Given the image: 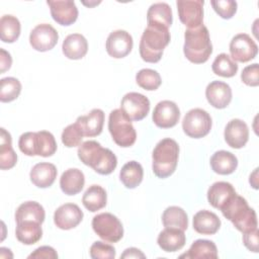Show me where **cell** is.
<instances>
[{"mask_svg": "<svg viewBox=\"0 0 259 259\" xmlns=\"http://www.w3.org/2000/svg\"><path fill=\"white\" fill-rule=\"evenodd\" d=\"M78 157L83 164L91 167L101 175H108L117 165L116 156L112 151L102 148L96 141H86L78 147Z\"/></svg>", "mask_w": 259, "mask_h": 259, "instance_id": "1", "label": "cell"}, {"mask_svg": "<svg viewBox=\"0 0 259 259\" xmlns=\"http://www.w3.org/2000/svg\"><path fill=\"white\" fill-rule=\"evenodd\" d=\"M169 28L159 24H148L140 40V56L147 63L161 60L164 49L170 42Z\"/></svg>", "mask_w": 259, "mask_h": 259, "instance_id": "2", "label": "cell"}, {"mask_svg": "<svg viewBox=\"0 0 259 259\" xmlns=\"http://www.w3.org/2000/svg\"><path fill=\"white\" fill-rule=\"evenodd\" d=\"M183 53L186 59L194 64H202L209 59L212 45L208 29L204 24L185 30Z\"/></svg>", "mask_w": 259, "mask_h": 259, "instance_id": "3", "label": "cell"}, {"mask_svg": "<svg viewBox=\"0 0 259 259\" xmlns=\"http://www.w3.org/2000/svg\"><path fill=\"white\" fill-rule=\"evenodd\" d=\"M179 146L176 141L165 138L154 148L152 154V169L159 178H167L174 173L178 163Z\"/></svg>", "mask_w": 259, "mask_h": 259, "instance_id": "4", "label": "cell"}, {"mask_svg": "<svg viewBox=\"0 0 259 259\" xmlns=\"http://www.w3.org/2000/svg\"><path fill=\"white\" fill-rule=\"evenodd\" d=\"M221 211L223 215L232 222L235 228L246 233L257 228V215L253 208L248 205L247 200L236 194L229 202H227Z\"/></svg>", "mask_w": 259, "mask_h": 259, "instance_id": "5", "label": "cell"}, {"mask_svg": "<svg viewBox=\"0 0 259 259\" xmlns=\"http://www.w3.org/2000/svg\"><path fill=\"white\" fill-rule=\"evenodd\" d=\"M19 150L26 156L51 157L57 151V143L53 134L47 131L27 132L20 136Z\"/></svg>", "mask_w": 259, "mask_h": 259, "instance_id": "6", "label": "cell"}, {"mask_svg": "<svg viewBox=\"0 0 259 259\" xmlns=\"http://www.w3.org/2000/svg\"><path fill=\"white\" fill-rule=\"evenodd\" d=\"M108 130L113 142L119 147L128 148L137 140V133L132 120L120 108L109 113Z\"/></svg>", "mask_w": 259, "mask_h": 259, "instance_id": "7", "label": "cell"}, {"mask_svg": "<svg viewBox=\"0 0 259 259\" xmlns=\"http://www.w3.org/2000/svg\"><path fill=\"white\" fill-rule=\"evenodd\" d=\"M93 231L104 241L118 242L123 236V227L120 221L110 212H102L92 219Z\"/></svg>", "mask_w": 259, "mask_h": 259, "instance_id": "8", "label": "cell"}, {"mask_svg": "<svg viewBox=\"0 0 259 259\" xmlns=\"http://www.w3.org/2000/svg\"><path fill=\"white\" fill-rule=\"evenodd\" d=\"M182 128L190 138H203L211 128V117L207 111L201 108H193L184 115Z\"/></svg>", "mask_w": 259, "mask_h": 259, "instance_id": "9", "label": "cell"}, {"mask_svg": "<svg viewBox=\"0 0 259 259\" xmlns=\"http://www.w3.org/2000/svg\"><path fill=\"white\" fill-rule=\"evenodd\" d=\"M202 0H179L176 2L180 21L188 28H196L203 24Z\"/></svg>", "mask_w": 259, "mask_h": 259, "instance_id": "10", "label": "cell"}, {"mask_svg": "<svg viewBox=\"0 0 259 259\" xmlns=\"http://www.w3.org/2000/svg\"><path fill=\"white\" fill-rule=\"evenodd\" d=\"M120 109L131 120L139 121L145 118L150 111L149 99L138 92L126 93L120 102Z\"/></svg>", "mask_w": 259, "mask_h": 259, "instance_id": "11", "label": "cell"}, {"mask_svg": "<svg viewBox=\"0 0 259 259\" xmlns=\"http://www.w3.org/2000/svg\"><path fill=\"white\" fill-rule=\"evenodd\" d=\"M231 58L240 63L253 60L258 53V47L247 33L236 34L230 42Z\"/></svg>", "mask_w": 259, "mask_h": 259, "instance_id": "12", "label": "cell"}, {"mask_svg": "<svg viewBox=\"0 0 259 259\" xmlns=\"http://www.w3.org/2000/svg\"><path fill=\"white\" fill-rule=\"evenodd\" d=\"M58 31L48 23L37 24L29 34V44L35 51L47 52L52 50L58 42Z\"/></svg>", "mask_w": 259, "mask_h": 259, "instance_id": "13", "label": "cell"}, {"mask_svg": "<svg viewBox=\"0 0 259 259\" xmlns=\"http://www.w3.org/2000/svg\"><path fill=\"white\" fill-rule=\"evenodd\" d=\"M132 35L122 29H117L109 33L105 48L107 54L114 59H121L127 56L133 49Z\"/></svg>", "mask_w": 259, "mask_h": 259, "instance_id": "14", "label": "cell"}, {"mask_svg": "<svg viewBox=\"0 0 259 259\" xmlns=\"http://www.w3.org/2000/svg\"><path fill=\"white\" fill-rule=\"evenodd\" d=\"M180 117L178 105L170 100H162L154 108L153 121L158 127L169 128L177 124Z\"/></svg>", "mask_w": 259, "mask_h": 259, "instance_id": "15", "label": "cell"}, {"mask_svg": "<svg viewBox=\"0 0 259 259\" xmlns=\"http://www.w3.org/2000/svg\"><path fill=\"white\" fill-rule=\"evenodd\" d=\"M83 220V211L75 203H65L54 213V223L61 230L76 228Z\"/></svg>", "mask_w": 259, "mask_h": 259, "instance_id": "16", "label": "cell"}, {"mask_svg": "<svg viewBox=\"0 0 259 259\" xmlns=\"http://www.w3.org/2000/svg\"><path fill=\"white\" fill-rule=\"evenodd\" d=\"M53 19L61 25H71L78 17V8L74 1H48Z\"/></svg>", "mask_w": 259, "mask_h": 259, "instance_id": "17", "label": "cell"}, {"mask_svg": "<svg viewBox=\"0 0 259 259\" xmlns=\"http://www.w3.org/2000/svg\"><path fill=\"white\" fill-rule=\"evenodd\" d=\"M224 137L226 143L230 147L234 149H241L247 144L249 140L248 125L245 121L239 118H234L227 123Z\"/></svg>", "mask_w": 259, "mask_h": 259, "instance_id": "18", "label": "cell"}, {"mask_svg": "<svg viewBox=\"0 0 259 259\" xmlns=\"http://www.w3.org/2000/svg\"><path fill=\"white\" fill-rule=\"evenodd\" d=\"M208 103L218 109L226 108L232 100V89L229 84L222 81L210 82L205 89Z\"/></svg>", "mask_w": 259, "mask_h": 259, "instance_id": "19", "label": "cell"}, {"mask_svg": "<svg viewBox=\"0 0 259 259\" xmlns=\"http://www.w3.org/2000/svg\"><path fill=\"white\" fill-rule=\"evenodd\" d=\"M84 137H96L101 134L104 123V112L99 108L92 109L88 114L79 116L75 121Z\"/></svg>", "mask_w": 259, "mask_h": 259, "instance_id": "20", "label": "cell"}, {"mask_svg": "<svg viewBox=\"0 0 259 259\" xmlns=\"http://www.w3.org/2000/svg\"><path fill=\"white\" fill-rule=\"evenodd\" d=\"M237 194L234 186L226 181L214 182L207 190V200L209 204L221 210Z\"/></svg>", "mask_w": 259, "mask_h": 259, "instance_id": "21", "label": "cell"}, {"mask_svg": "<svg viewBox=\"0 0 259 259\" xmlns=\"http://www.w3.org/2000/svg\"><path fill=\"white\" fill-rule=\"evenodd\" d=\"M186 237L184 231L177 228H165L158 236L157 243L165 252H175L185 245Z\"/></svg>", "mask_w": 259, "mask_h": 259, "instance_id": "22", "label": "cell"}, {"mask_svg": "<svg viewBox=\"0 0 259 259\" xmlns=\"http://www.w3.org/2000/svg\"><path fill=\"white\" fill-rule=\"evenodd\" d=\"M57 168L52 163L41 162L35 164L30 173L29 177L31 182L39 188H47L53 185L57 178Z\"/></svg>", "mask_w": 259, "mask_h": 259, "instance_id": "23", "label": "cell"}, {"mask_svg": "<svg viewBox=\"0 0 259 259\" xmlns=\"http://www.w3.org/2000/svg\"><path fill=\"white\" fill-rule=\"evenodd\" d=\"M220 227L221 220L212 211L202 209L193 217V229L198 234L213 235L219 231Z\"/></svg>", "mask_w": 259, "mask_h": 259, "instance_id": "24", "label": "cell"}, {"mask_svg": "<svg viewBox=\"0 0 259 259\" xmlns=\"http://www.w3.org/2000/svg\"><path fill=\"white\" fill-rule=\"evenodd\" d=\"M62 51L65 57L70 60H80L87 54V39L80 33L69 34L63 41Z\"/></svg>", "mask_w": 259, "mask_h": 259, "instance_id": "25", "label": "cell"}, {"mask_svg": "<svg viewBox=\"0 0 259 259\" xmlns=\"http://www.w3.org/2000/svg\"><path fill=\"white\" fill-rule=\"evenodd\" d=\"M85 184V176L83 172L77 168L66 170L60 178V186L62 191L67 195H75L79 193Z\"/></svg>", "mask_w": 259, "mask_h": 259, "instance_id": "26", "label": "cell"}, {"mask_svg": "<svg viewBox=\"0 0 259 259\" xmlns=\"http://www.w3.org/2000/svg\"><path fill=\"white\" fill-rule=\"evenodd\" d=\"M15 236L19 242L24 245H32L37 243L42 236V230L39 223L33 221H23L16 223Z\"/></svg>", "mask_w": 259, "mask_h": 259, "instance_id": "27", "label": "cell"}, {"mask_svg": "<svg viewBox=\"0 0 259 259\" xmlns=\"http://www.w3.org/2000/svg\"><path fill=\"white\" fill-rule=\"evenodd\" d=\"M210 166L213 172L220 175H229L237 169L238 159L231 152L221 150L211 156Z\"/></svg>", "mask_w": 259, "mask_h": 259, "instance_id": "28", "label": "cell"}, {"mask_svg": "<svg viewBox=\"0 0 259 259\" xmlns=\"http://www.w3.org/2000/svg\"><path fill=\"white\" fill-rule=\"evenodd\" d=\"M107 194L103 187L97 184L89 186L83 194L82 203L86 209L95 212L106 205Z\"/></svg>", "mask_w": 259, "mask_h": 259, "instance_id": "29", "label": "cell"}, {"mask_svg": "<svg viewBox=\"0 0 259 259\" xmlns=\"http://www.w3.org/2000/svg\"><path fill=\"white\" fill-rule=\"evenodd\" d=\"M173 21L172 9L165 2H158L152 4L147 12L148 24H159L165 27L171 26Z\"/></svg>", "mask_w": 259, "mask_h": 259, "instance_id": "30", "label": "cell"}, {"mask_svg": "<svg viewBox=\"0 0 259 259\" xmlns=\"http://www.w3.org/2000/svg\"><path fill=\"white\" fill-rule=\"evenodd\" d=\"M0 132V168L2 170H8L15 166L17 155L12 148L10 134L3 127H1Z\"/></svg>", "mask_w": 259, "mask_h": 259, "instance_id": "31", "label": "cell"}, {"mask_svg": "<svg viewBox=\"0 0 259 259\" xmlns=\"http://www.w3.org/2000/svg\"><path fill=\"white\" fill-rule=\"evenodd\" d=\"M46 212L44 207L36 201H25L21 203L15 212L16 223L23 221H33L42 224Z\"/></svg>", "mask_w": 259, "mask_h": 259, "instance_id": "32", "label": "cell"}, {"mask_svg": "<svg viewBox=\"0 0 259 259\" xmlns=\"http://www.w3.org/2000/svg\"><path fill=\"white\" fill-rule=\"evenodd\" d=\"M144 170L137 161H130L124 164L119 172V179L122 184L130 189L136 188L143 180Z\"/></svg>", "mask_w": 259, "mask_h": 259, "instance_id": "33", "label": "cell"}, {"mask_svg": "<svg viewBox=\"0 0 259 259\" xmlns=\"http://www.w3.org/2000/svg\"><path fill=\"white\" fill-rule=\"evenodd\" d=\"M181 258H218V249L215 244L209 240L198 239L192 243L187 253L180 256Z\"/></svg>", "mask_w": 259, "mask_h": 259, "instance_id": "34", "label": "cell"}, {"mask_svg": "<svg viewBox=\"0 0 259 259\" xmlns=\"http://www.w3.org/2000/svg\"><path fill=\"white\" fill-rule=\"evenodd\" d=\"M162 223L165 228H177L185 231L188 227V217L183 208L172 205L164 210Z\"/></svg>", "mask_w": 259, "mask_h": 259, "instance_id": "35", "label": "cell"}, {"mask_svg": "<svg viewBox=\"0 0 259 259\" xmlns=\"http://www.w3.org/2000/svg\"><path fill=\"white\" fill-rule=\"evenodd\" d=\"M20 22L13 15H3L0 19V38L3 42H14L20 34Z\"/></svg>", "mask_w": 259, "mask_h": 259, "instance_id": "36", "label": "cell"}, {"mask_svg": "<svg viewBox=\"0 0 259 259\" xmlns=\"http://www.w3.org/2000/svg\"><path fill=\"white\" fill-rule=\"evenodd\" d=\"M211 69L212 72L218 76L231 78L237 74L238 65L229 55L222 53L215 57L211 65Z\"/></svg>", "mask_w": 259, "mask_h": 259, "instance_id": "37", "label": "cell"}, {"mask_svg": "<svg viewBox=\"0 0 259 259\" xmlns=\"http://www.w3.org/2000/svg\"><path fill=\"white\" fill-rule=\"evenodd\" d=\"M21 92V84L14 77H6L0 80V100L1 102H11L15 100Z\"/></svg>", "mask_w": 259, "mask_h": 259, "instance_id": "38", "label": "cell"}, {"mask_svg": "<svg viewBox=\"0 0 259 259\" xmlns=\"http://www.w3.org/2000/svg\"><path fill=\"white\" fill-rule=\"evenodd\" d=\"M137 84L148 91H153L159 88L162 83L160 74L153 69H142L136 75Z\"/></svg>", "mask_w": 259, "mask_h": 259, "instance_id": "39", "label": "cell"}, {"mask_svg": "<svg viewBox=\"0 0 259 259\" xmlns=\"http://www.w3.org/2000/svg\"><path fill=\"white\" fill-rule=\"evenodd\" d=\"M83 134L79 125L74 122L66 126L62 133V143L68 148H74L81 145Z\"/></svg>", "mask_w": 259, "mask_h": 259, "instance_id": "40", "label": "cell"}, {"mask_svg": "<svg viewBox=\"0 0 259 259\" xmlns=\"http://www.w3.org/2000/svg\"><path fill=\"white\" fill-rule=\"evenodd\" d=\"M90 257L93 259H112L115 257V249L109 244L96 241L90 247Z\"/></svg>", "mask_w": 259, "mask_h": 259, "instance_id": "41", "label": "cell"}, {"mask_svg": "<svg viewBox=\"0 0 259 259\" xmlns=\"http://www.w3.org/2000/svg\"><path fill=\"white\" fill-rule=\"evenodd\" d=\"M213 10L224 19L232 18L237 11V2L234 0H218L210 2Z\"/></svg>", "mask_w": 259, "mask_h": 259, "instance_id": "42", "label": "cell"}, {"mask_svg": "<svg viewBox=\"0 0 259 259\" xmlns=\"http://www.w3.org/2000/svg\"><path fill=\"white\" fill-rule=\"evenodd\" d=\"M242 81L252 87H256L259 85V65L254 63L245 67L241 73Z\"/></svg>", "mask_w": 259, "mask_h": 259, "instance_id": "43", "label": "cell"}, {"mask_svg": "<svg viewBox=\"0 0 259 259\" xmlns=\"http://www.w3.org/2000/svg\"><path fill=\"white\" fill-rule=\"evenodd\" d=\"M243 243L245 247L251 252L257 253L259 250V232L258 229L251 230L249 232L243 233Z\"/></svg>", "mask_w": 259, "mask_h": 259, "instance_id": "44", "label": "cell"}, {"mask_svg": "<svg viewBox=\"0 0 259 259\" xmlns=\"http://www.w3.org/2000/svg\"><path fill=\"white\" fill-rule=\"evenodd\" d=\"M28 258H37V259H56L58 258V254L53 247L50 246H41L35 249Z\"/></svg>", "mask_w": 259, "mask_h": 259, "instance_id": "45", "label": "cell"}, {"mask_svg": "<svg viewBox=\"0 0 259 259\" xmlns=\"http://www.w3.org/2000/svg\"><path fill=\"white\" fill-rule=\"evenodd\" d=\"M12 64L11 56L4 49H0V73H4L9 70Z\"/></svg>", "mask_w": 259, "mask_h": 259, "instance_id": "46", "label": "cell"}, {"mask_svg": "<svg viewBox=\"0 0 259 259\" xmlns=\"http://www.w3.org/2000/svg\"><path fill=\"white\" fill-rule=\"evenodd\" d=\"M120 258H146V255L137 248H127L124 252L120 255Z\"/></svg>", "mask_w": 259, "mask_h": 259, "instance_id": "47", "label": "cell"}]
</instances>
